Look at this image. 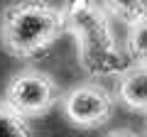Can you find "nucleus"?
Instances as JSON below:
<instances>
[{"instance_id":"f257e3e1","label":"nucleus","mask_w":147,"mask_h":137,"mask_svg":"<svg viewBox=\"0 0 147 137\" xmlns=\"http://www.w3.org/2000/svg\"><path fill=\"white\" fill-rule=\"evenodd\" d=\"M66 30L76 39L79 64L88 76H118L125 74L127 61L118 47L110 22L103 7L93 0H71L66 7Z\"/></svg>"},{"instance_id":"f03ea898","label":"nucleus","mask_w":147,"mask_h":137,"mask_svg":"<svg viewBox=\"0 0 147 137\" xmlns=\"http://www.w3.org/2000/svg\"><path fill=\"white\" fill-rule=\"evenodd\" d=\"M66 27V10L47 0H22L5 7L0 20V42L10 56L32 59L52 47Z\"/></svg>"},{"instance_id":"7ed1b4c3","label":"nucleus","mask_w":147,"mask_h":137,"mask_svg":"<svg viewBox=\"0 0 147 137\" xmlns=\"http://www.w3.org/2000/svg\"><path fill=\"white\" fill-rule=\"evenodd\" d=\"M3 100L22 118H39L52 110L59 100V91L49 74L39 68H22L10 76Z\"/></svg>"},{"instance_id":"20e7f679","label":"nucleus","mask_w":147,"mask_h":137,"mask_svg":"<svg viewBox=\"0 0 147 137\" xmlns=\"http://www.w3.org/2000/svg\"><path fill=\"white\" fill-rule=\"evenodd\" d=\"M113 95L100 83H81L61 98V110L76 127H98L113 113Z\"/></svg>"},{"instance_id":"39448f33","label":"nucleus","mask_w":147,"mask_h":137,"mask_svg":"<svg viewBox=\"0 0 147 137\" xmlns=\"http://www.w3.org/2000/svg\"><path fill=\"white\" fill-rule=\"evenodd\" d=\"M118 100L130 110L147 113V66H130L118 81Z\"/></svg>"},{"instance_id":"423d86ee","label":"nucleus","mask_w":147,"mask_h":137,"mask_svg":"<svg viewBox=\"0 0 147 137\" xmlns=\"http://www.w3.org/2000/svg\"><path fill=\"white\" fill-rule=\"evenodd\" d=\"M105 10L125 25H137L147 20V0H103Z\"/></svg>"},{"instance_id":"0eeeda50","label":"nucleus","mask_w":147,"mask_h":137,"mask_svg":"<svg viewBox=\"0 0 147 137\" xmlns=\"http://www.w3.org/2000/svg\"><path fill=\"white\" fill-rule=\"evenodd\" d=\"M0 137H32L27 118L17 115L5 100H0Z\"/></svg>"},{"instance_id":"6e6552de","label":"nucleus","mask_w":147,"mask_h":137,"mask_svg":"<svg viewBox=\"0 0 147 137\" xmlns=\"http://www.w3.org/2000/svg\"><path fill=\"white\" fill-rule=\"evenodd\" d=\"M127 52L140 66H147V20L127 30Z\"/></svg>"},{"instance_id":"1a4fd4ad","label":"nucleus","mask_w":147,"mask_h":137,"mask_svg":"<svg viewBox=\"0 0 147 137\" xmlns=\"http://www.w3.org/2000/svg\"><path fill=\"white\" fill-rule=\"evenodd\" d=\"M105 137H137V135H132V132H127V130H115V132H110V135H105Z\"/></svg>"}]
</instances>
